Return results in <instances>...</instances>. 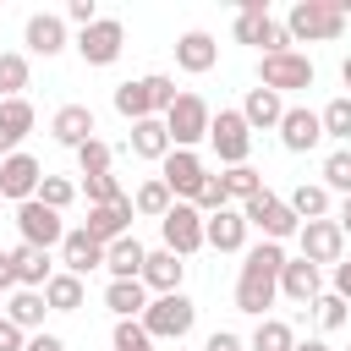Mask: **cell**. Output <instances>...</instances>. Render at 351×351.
<instances>
[{
  "instance_id": "obj_1",
  "label": "cell",
  "mask_w": 351,
  "mask_h": 351,
  "mask_svg": "<svg viewBox=\"0 0 351 351\" xmlns=\"http://www.w3.org/2000/svg\"><path fill=\"white\" fill-rule=\"evenodd\" d=\"M280 269H285V247H280V241L247 247L241 274H236V313L269 318V307H274V296H280Z\"/></svg>"
},
{
  "instance_id": "obj_2",
  "label": "cell",
  "mask_w": 351,
  "mask_h": 351,
  "mask_svg": "<svg viewBox=\"0 0 351 351\" xmlns=\"http://www.w3.org/2000/svg\"><path fill=\"white\" fill-rule=\"evenodd\" d=\"M340 33H346V0H296L285 11L291 44H335Z\"/></svg>"
},
{
  "instance_id": "obj_3",
  "label": "cell",
  "mask_w": 351,
  "mask_h": 351,
  "mask_svg": "<svg viewBox=\"0 0 351 351\" xmlns=\"http://www.w3.org/2000/svg\"><path fill=\"white\" fill-rule=\"evenodd\" d=\"M143 329H148V340L159 346V340H181V335H192V324H197V302L186 296V291H170V296H148V307H143V318H137Z\"/></svg>"
},
{
  "instance_id": "obj_4",
  "label": "cell",
  "mask_w": 351,
  "mask_h": 351,
  "mask_svg": "<svg viewBox=\"0 0 351 351\" xmlns=\"http://www.w3.org/2000/svg\"><path fill=\"white\" fill-rule=\"evenodd\" d=\"M236 44H252V49H263V55H285L291 49V38H285V22H274L269 16V0H241V11H236Z\"/></svg>"
},
{
  "instance_id": "obj_5",
  "label": "cell",
  "mask_w": 351,
  "mask_h": 351,
  "mask_svg": "<svg viewBox=\"0 0 351 351\" xmlns=\"http://www.w3.org/2000/svg\"><path fill=\"white\" fill-rule=\"evenodd\" d=\"M241 219H247V230H263V241H280V247L302 230V219L291 214V203H285V197H274L269 186H263L258 197H247V203H241Z\"/></svg>"
},
{
  "instance_id": "obj_6",
  "label": "cell",
  "mask_w": 351,
  "mask_h": 351,
  "mask_svg": "<svg viewBox=\"0 0 351 351\" xmlns=\"http://www.w3.org/2000/svg\"><path fill=\"white\" fill-rule=\"evenodd\" d=\"M159 121H165V132H170V148H192V154H197V143L208 137L214 110H208L197 93H176V104H170Z\"/></svg>"
},
{
  "instance_id": "obj_7",
  "label": "cell",
  "mask_w": 351,
  "mask_h": 351,
  "mask_svg": "<svg viewBox=\"0 0 351 351\" xmlns=\"http://www.w3.org/2000/svg\"><path fill=\"white\" fill-rule=\"evenodd\" d=\"M313 60L302 55V49H285V55H263L258 60V88H274L280 99L285 93H296V88H313Z\"/></svg>"
},
{
  "instance_id": "obj_8",
  "label": "cell",
  "mask_w": 351,
  "mask_h": 351,
  "mask_svg": "<svg viewBox=\"0 0 351 351\" xmlns=\"http://www.w3.org/2000/svg\"><path fill=\"white\" fill-rule=\"evenodd\" d=\"M159 181L170 186L176 203H192V197L203 192V181H208V165H203V154H192V148H170V154L159 159Z\"/></svg>"
},
{
  "instance_id": "obj_9",
  "label": "cell",
  "mask_w": 351,
  "mask_h": 351,
  "mask_svg": "<svg viewBox=\"0 0 351 351\" xmlns=\"http://www.w3.org/2000/svg\"><path fill=\"white\" fill-rule=\"evenodd\" d=\"M16 230H22V241L38 247V252H55V247L66 241V219H60L55 208H44L38 197L16 203Z\"/></svg>"
},
{
  "instance_id": "obj_10",
  "label": "cell",
  "mask_w": 351,
  "mask_h": 351,
  "mask_svg": "<svg viewBox=\"0 0 351 351\" xmlns=\"http://www.w3.org/2000/svg\"><path fill=\"white\" fill-rule=\"evenodd\" d=\"M121 49H126V27H121L115 16H99L93 27L77 33V55H82V66H115Z\"/></svg>"
},
{
  "instance_id": "obj_11",
  "label": "cell",
  "mask_w": 351,
  "mask_h": 351,
  "mask_svg": "<svg viewBox=\"0 0 351 351\" xmlns=\"http://www.w3.org/2000/svg\"><path fill=\"white\" fill-rule=\"evenodd\" d=\"M208 143H214V154H219L225 170H230V165H247V154H252V132H247L241 110H219V115L208 121Z\"/></svg>"
},
{
  "instance_id": "obj_12",
  "label": "cell",
  "mask_w": 351,
  "mask_h": 351,
  "mask_svg": "<svg viewBox=\"0 0 351 351\" xmlns=\"http://www.w3.org/2000/svg\"><path fill=\"white\" fill-rule=\"evenodd\" d=\"M159 236H165V252L192 258V252H203V214L192 203H170V214L159 219Z\"/></svg>"
},
{
  "instance_id": "obj_13",
  "label": "cell",
  "mask_w": 351,
  "mask_h": 351,
  "mask_svg": "<svg viewBox=\"0 0 351 351\" xmlns=\"http://www.w3.org/2000/svg\"><path fill=\"white\" fill-rule=\"evenodd\" d=\"M296 241H302V258L313 263V269H335L340 258H346V236H340V225L335 219H307L302 230H296Z\"/></svg>"
},
{
  "instance_id": "obj_14",
  "label": "cell",
  "mask_w": 351,
  "mask_h": 351,
  "mask_svg": "<svg viewBox=\"0 0 351 351\" xmlns=\"http://www.w3.org/2000/svg\"><path fill=\"white\" fill-rule=\"evenodd\" d=\"M38 181H44V165L33 154H5L0 159V203H27L38 197Z\"/></svg>"
},
{
  "instance_id": "obj_15",
  "label": "cell",
  "mask_w": 351,
  "mask_h": 351,
  "mask_svg": "<svg viewBox=\"0 0 351 351\" xmlns=\"http://www.w3.org/2000/svg\"><path fill=\"white\" fill-rule=\"evenodd\" d=\"M280 148L285 154H313L318 143H324V126H318V110H307V104H285V115H280Z\"/></svg>"
},
{
  "instance_id": "obj_16",
  "label": "cell",
  "mask_w": 351,
  "mask_h": 351,
  "mask_svg": "<svg viewBox=\"0 0 351 351\" xmlns=\"http://www.w3.org/2000/svg\"><path fill=\"white\" fill-rule=\"evenodd\" d=\"M132 219H137V208H132V192L126 197H115V203H99V208H88V236L99 241V247H110V241H121V236H132Z\"/></svg>"
},
{
  "instance_id": "obj_17",
  "label": "cell",
  "mask_w": 351,
  "mask_h": 351,
  "mask_svg": "<svg viewBox=\"0 0 351 351\" xmlns=\"http://www.w3.org/2000/svg\"><path fill=\"white\" fill-rule=\"evenodd\" d=\"M280 296L296 302V307H313V302L324 296V274H318L307 258H285V269H280Z\"/></svg>"
},
{
  "instance_id": "obj_18",
  "label": "cell",
  "mask_w": 351,
  "mask_h": 351,
  "mask_svg": "<svg viewBox=\"0 0 351 351\" xmlns=\"http://www.w3.org/2000/svg\"><path fill=\"white\" fill-rule=\"evenodd\" d=\"M22 44H27L33 55L55 60V55L66 49V16H55V11H33L27 27H22Z\"/></svg>"
},
{
  "instance_id": "obj_19",
  "label": "cell",
  "mask_w": 351,
  "mask_h": 351,
  "mask_svg": "<svg viewBox=\"0 0 351 351\" xmlns=\"http://www.w3.org/2000/svg\"><path fill=\"white\" fill-rule=\"evenodd\" d=\"M176 66H181L186 77L214 71V66H219V44H214V33H203V27L181 33V38H176Z\"/></svg>"
},
{
  "instance_id": "obj_20",
  "label": "cell",
  "mask_w": 351,
  "mask_h": 351,
  "mask_svg": "<svg viewBox=\"0 0 351 351\" xmlns=\"http://www.w3.org/2000/svg\"><path fill=\"white\" fill-rule=\"evenodd\" d=\"M203 247H214V252H241L247 247V219H241L236 203L203 219Z\"/></svg>"
},
{
  "instance_id": "obj_21",
  "label": "cell",
  "mask_w": 351,
  "mask_h": 351,
  "mask_svg": "<svg viewBox=\"0 0 351 351\" xmlns=\"http://www.w3.org/2000/svg\"><path fill=\"white\" fill-rule=\"evenodd\" d=\"M60 269L77 274V280H88L93 269H104V247L77 225V230H66V241H60Z\"/></svg>"
},
{
  "instance_id": "obj_22",
  "label": "cell",
  "mask_w": 351,
  "mask_h": 351,
  "mask_svg": "<svg viewBox=\"0 0 351 351\" xmlns=\"http://www.w3.org/2000/svg\"><path fill=\"white\" fill-rule=\"evenodd\" d=\"M143 285H148V296H170V291H181V280H186V258H176V252H148L143 258V274H137Z\"/></svg>"
},
{
  "instance_id": "obj_23",
  "label": "cell",
  "mask_w": 351,
  "mask_h": 351,
  "mask_svg": "<svg viewBox=\"0 0 351 351\" xmlns=\"http://www.w3.org/2000/svg\"><path fill=\"white\" fill-rule=\"evenodd\" d=\"M93 132H99V126H93V110H88V104H60L55 121H49V137H55L60 148H71V154H77Z\"/></svg>"
},
{
  "instance_id": "obj_24",
  "label": "cell",
  "mask_w": 351,
  "mask_h": 351,
  "mask_svg": "<svg viewBox=\"0 0 351 351\" xmlns=\"http://www.w3.org/2000/svg\"><path fill=\"white\" fill-rule=\"evenodd\" d=\"M33 104L27 99H0V159L5 154H22V137L33 132Z\"/></svg>"
},
{
  "instance_id": "obj_25",
  "label": "cell",
  "mask_w": 351,
  "mask_h": 351,
  "mask_svg": "<svg viewBox=\"0 0 351 351\" xmlns=\"http://www.w3.org/2000/svg\"><path fill=\"white\" fill-rule=\"evenodd\" d=\"M280 115H285V99H280L274 88H247V99H241V121H247V132H274Z\"/></svg>"
},
{
  "instance_id": "obj_26",
  "label": "cell",
  "mask_w": 351,
  "mask_h": 351,
  "mask_svg": "<svg viewBox=\"0 0 351 351\" xmlns=\"http://www.w3.org/2000/svg\"><path fill=\"white\" fill-rule=\"evenodd\" d=\"M11 269H16V285H22V291H44V285H49V274H55L49 252H38V247H27V241H16V247H11Z\"/></svg>"
},
{
  "instance_id": "obj_27",
  "label": "cell",
  "mask_w": 351,
  "mask_h": 351,
  "mask_svg": "<svg viewBox=\"0 0 351 351\" xmlns=\"http://www.w3.org/2000/svg\"><path fill=\"white\" fill-rule=\"evenodd\" d=\"M115 110H121L126 121H148V115H159V104H154V71L121 82V88H115Z\"/></svg>"
},
{
  "instance_id": "obj_28",
  "label": "cell",
  "mask_w": 351,
  "mask_h": 351,
  "mask_svg": "<svg viewBox=\"0 0 351 351\" xmlns=\"http://www.w3.org/2000/svg\"><path fill=\"white\" fill-rule=\"evenodd\" d=\"M126 148H132L137 159L159 165V159L170 154V132H165V121H159V115H148V121H132V137H126Z\"/></svg>"
},
{
  "instance_id": "obj_29",
  "label": "cell",
  "mask_w": 351,
  "mask_h": 351,
  "mask_svg": "<svg viewBox=\"0 0 351 351\" xmlns=\"http://www.w3.org/2000/svg\"><path fill=\"white\" fill-rule=\"evenodd\" d=\"M143 258H148V247H143L137 236H121V241L104 247V269H110V280H137V274H143Z\"/></svg>"
},
{
  "instance_id": "obj_30",
  "label": "cell",
  "mask_w": 351,
  "mask_h": 351,
  "mask_svg": "<svg viewBox=\"0 0 351 351\" xmlns=\"http://www.w3.org/2000/svg\"><path fill=\"white\" fill-rule=\"evenodd\" d=\"M0 313H5V318H11V324H16L22 335H38V329H44V313H49V307H44V291H22V285H16V291H11V302H5Z\"/></svg>"
},
{
  "instance_id": "obj_31",
  "label": "cell",
  "mask_w": 351,
  "mask_h": 351,
  "mask_svg": "<svg viewBox=\"0 0 351 351\" xmlns=\"http://www.w3.org/2000/svg\"><path fill=\"white\" fill-rule=\"evenodd\" d=\"M104 307H110L115 318H143L148 285H143V280H110V285H104Z\"/></svg>"
},
{
  "instance_id": "obj_32",
  "label": "cell",
  "mask_w": 351,
  "mask_h": 351,
  "mask_svg": "<svg viewBox=\"0 0 351 351\" xmlns=\"http://www.w3.org/2000/svg\"><path fill=\"white\" fill-rule=\"evenodd\" d=\"M82 302H88L82 280H77V274H66V269H55V274H49V285H44V307H49V313H77Z\"/></svg>"
},
{
  "instance_id": "obj_33",
  "label": "cell",
  "mask_w": 351,
  "mask_h": 351,
  "mask_svg": "<svg viewBox=\"0 0 351 351\" xmlns=\"http://www.w3.org/2000/svg\"><path fill=\"white\" fill-rule=\"evenodd\" d=\"M285 203H291V214H296L302 225H307V219H329V208H335V203H329V192H324V181H302Z\"/></svg>"
},
{
  "instance_id": "obj_34",
  "label": "cell",
  "mask_w": 351,
  "mask_h": 351,
  "mask_svg": "<svg viewBox=\"0 0 351 351\" xmlns=\"http://www.w3.org/2000/svg\"><path fill=\"white\" fill-rule=\"evenodd\" d=\"M219 181H225V197H230L236 208L263 192V170H252V165H230V170H219Z\"/></svg>"
},
{
  "instance_id": "obj_35",
  "label": "cell",
  "mask_w": 351,
  "mask_h": 351,
  "mask_svg": "<svg viewBox=\"0 0 351 351\" xmlns=\"http://www.w3.org/2000/svg\"><path fill=\"white\" fill-rule=\"evenodd\" d=\"M170 203H176V197H170V186H165L159 176H148V181L132 192V208H137L143 219H165V214H170Z\"/></svg>"
},
{
  "instance_id": "obj_36",
  "label": "cell",
  "mask_w": 351,
  "mask_h": 351,
  "mask_svg": "<svg viewBox=\"0 0 351 351\" xmlns=\"http://www.w3.org/2000/svg\"><path fill=\"white\" fill-rule=\"evenodd\" d=\"M291 346H296V329L285 318H258V329L247 340V351H291Z\"/></svg>"
},
{
  "instance_id": "obj_37",
  "label": "cell",
  "mask_w": 351,
  "mask_h": 351,
  "mask_svg": "<svg viewBox=\"0 0 351 351\" xmlns=\"http://www.w3.org/2000/svg\"><path fill=\"white\" fill-rule=\"evenodd\" d=\"M77 170H82V181H88V176H110V170H115V148H110L104 137H88V143L77 148Z\"/></svg>"
},
{
  "instance_id": "obj_38",
  "label": "cell",
  "mask_w": 351,
  "mask_h": 351,
  "mask_svg": "<svg viewBox=\"0 0 351 351\" xmlns=\"http://www.w3.org/2000/svg\"><path fill=\"white\" fill-rule=\"evenodd\" d=\"M318 126H324V137H335V143H351V93L329 99V104L318 110Z\"/></svg>"
},
{
  "instance_id": "obj_39",
  "label": "cell",
  "mask_w": 351,
  "mask_h": 351,
  "mask_svg": "<svg viewBox=\"0 0 351 351\" xmlns=\"http://www.w3.org/2000/svg\"><path fill=\"white\" fill-rule=\"evenodd\" d=\"M27 55H16V49H0V99H22V88H27Z\"/></svg>"
},
{
  "instance_id": "obj_40",
  "label": "cell",
  "mask_w": 351,
  "mask_h": 351,
  "mask_svg": "<svg viewBox=\"0 0 351 351\" xmlns=\"http://www.w3.org/2000/svg\"><path fill=\"white\" fill-rule=\"evenodd\" d=\"M324 192L351 197V148H335V154L324 159Z\"/></svg>"
},
{
  "instance_id": "obj_41",
  "label": "cell",
  "mask_w": 351,
  "mask_h": 351,
  "mask_svg": "<svg viewBox=\"0 0 351 351\" xmlns=\"http://www.w3.org/2000/svg\"><path fill=\"white\" fill-rule=\"evenodd\" d=\"M71 197H77V186H71L66 176H49V170H44V181H38V203H44V208H55V214H66V208H71Z\"/></svg>"
},
{
  "instance_id": "obj_42",
  "label": "cell",
  "mask_w": 351,
  "mask_h": 351,
  "mask_svg": "<svg viewBox=\"0 0 351 351\" xmlns=\"http://www.w3.org/2000/svg\"><path fill=\"white\" fill-rule=\"evenodd\" d=\"M110 351H154L148 329L137 318H115V335H110Z\"/></svg>"
},
{
  "instance_id": "obj_43",
  "label": "cell",
  "mask_w": 351,
  "mask_h": 351,
  "mask_svg": "<svg viewBox=\"0 0 351 351\" xmlns=\"http://www.w3.org/2000/svg\"><path fill=\"white\" fill-rule=\"evenodd\" d=\"M313 313H318V329H324V335H335V329H346V318H351V313H346V302H340L335 291H324V296L313 302Z\"/></svg>"
},
{
  "instance_id": "obj_44",
  "label": "cell",
  "mask_w": 351,
  "mask_h": 351,
  "mask_svg": "<svg viewBox=\"0 0 351 351\" xmlns=\"http://www.w3.org/2000/svg\"><path fill=\"white\" fill-rule=\"evenodd\" d=\"M82 192H88V208H99V203H115V197H126L121 192V176L110 170V176H88L82 181Z\"/></svg>"
},
{
  "instance_id": "obj_45",
  "label": "cell",
  "mask_w": 351,
  "mask_h": 351,
  "mask_svg": "<svg viewBox=\"0 0 351 351\" xmlns=\"http://www.w3.org/2000/svg\"><path fill=\"white\" fill-rule=\"evenodd\" d=\"M329 291H335V296L351 307V258H340V263L329 269Z\"/></svg>"
},
{
  "instance_id": "obj_46",
  "label": "cell",
  "mask_w": 351,
  "mask_h": 351,
  "mask_svg": "<svg viewBox=\"0 0 351 351\" xmlns=\"http://www.w3.org/2000/svg\"><path fill=\"white\" fill-rule=\"evenodd\" d=\"M66 22L93 27V22H99V0H71V5H66Z\"/></svg>"
},
{
  "instance_id": "obj_47",
  "label": "cell",
  "mask_w": 351,
  "mask_h": 351,
  "mask_svg": "<svg viewBox=\"0 0 351 351\" xmlns=\"http://www.w3.org/2000/svg\"><path fill=\"white\" fill-rule=\"evenodd\" d=\"M154 104H159V115L176 104V77H165V71H154Z\"/></svg>"
},
{
  "instance_id": "obj_48",
  "label": "cell",
  "mask_w": 351,
  "mask_h": 351,
  "mask_svg": "<svg viewBox=\"0 0 351 351\" xmlns=\"http://www.w3.org/2000/svg\"><path fill=\"white\" fill-rule=\"evenodd\" d=\"M203 351H247V340H241V335H230V329H214V335L203 340Z\"/></svg>"
},
{
  "instance_id": "obj_49",
  "label": "cell",
  "mask_w": 351,
  "mask_h": 351,
  "mask_svg": "<svg viewBox=\"0 0 351 351\" xmlns=\"http://www.w3.org/2000/svg\"><path fill=\"white\" fill-rule=\"evenodd\" d=\"M22 346H27V335H22V329L0 313V351H22Z\"/></svg>"
},
{
  "instance_id": "obj_50",
  "label": "cell",
  "mask_w": 351,
  "mask_h": 351,
  "mask_svg": "<svg viewBox=\"0 0 351 351\" xmlns=\"http://www.w3.org/2000/svg\"><path fill=\"white\" fill-rule=\"evenodd\" d=\"M22 351H66V340H60V335H44V329H38V335H27V346H22Z\"/></svg>"
},
{
  "instance_id": "obj_51",
  "label": "cell",
  "mask_w": 351,
  "mask_h": 351,
  "mask_svg": "<svg viewBox=\"0 0 351 351\" xmlns=\"http://www.w3.org/2000/svg\"><path fill=\"white\" fill-rule=\"evenodd\" d=\"M0 291H16V269H11V252H0Z\"/></svg>"
},
{
  "instance_id": "obj_52",
  "label": "cell",
  "mask_w": 351,
  "mask_h": 351,
  "mask_svg": "<svg viewBox=\"0 0 351 351\" xmlns=\"http://www.w3.org/2000/svg\"><path fill=\"white\" fill-rule=\"evenodd\" d=\"M335 225H340V236H351V197H340V208H335Z\"/></svg>"
},
{
  "instance_id": "obj_53",
  "label": "cell",
  "mask_w": 351,
  "mask_h": 351,
  "mask_svg": "<svg viewBox=\"0 0 351 351\" xmlns=\"http://www.w3.org/2000/svg\"><path fill=\"white\" fill-rule=\"evenodd\" d=\"M291 351H335V346H329V340H296Z\"/></svg>"
},
{
  "instance_id": "obj_54",
  "label": "cell",
  "mask_w": 351,
  "mask_h": 351,
  "mask_svg": "<svg viewBox=\"0 0 351 351\" xmlns=\"http://www.w3.org/2000/svg\"><path fill=\"white\" fill-rule=\"evenodd\" d=\"M340 82H346V88H351V55H346V60H340Z\"/></svg>"
},
{
  "instance_id": "obj_55",
  "label": "cell",
  "mask_w": 351,
  "mask_h": 351,
  "mask_svg": "<svg viewBox=\"0 0 351 351\" xmlns=\"http://www.w3.org/2000/svg\"><path fill=\"white\" fill-rule=\"evenodd\" d=\"M346 351H351V346H346Z\"/></svg>"
}]
</instances>
